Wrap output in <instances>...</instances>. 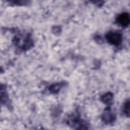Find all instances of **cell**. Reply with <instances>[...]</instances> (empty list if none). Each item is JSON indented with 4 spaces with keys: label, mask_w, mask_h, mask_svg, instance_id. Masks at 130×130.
I'll use <instances>...</instances> for the list:
<instances>
[{
    "label": "cell",
    "mask_w": 130,
    "mask_h": 130,
    "mask_svg": "<svg viewBox=\"0 0 130 130\" xmlns=\"http://www.w3.org/2000/svg\"><path fill=\"white\" fill-rule=\"evenodd\" d=\"M118 21L120 22V23L122 25L125 26L127 25L129 23V16L128 14L126 13H124L121 14L118 18Z\"/></svg>",
    "instance_id": "7a4b0ae2"
},
{
    "label": "cell",
    "mask_w": 130,
    "mask_h": 130,
    "mask_svg": "<svg viewBox=\"0 0 130 130\" xmlns=\"http://www.w3.org/2000/svg\"><path fill=\"white\" fill-rule=\"evenodd\" d=\"M107 39L110 43L118 45L121 42V37L119 33L110 32L107 35Z\"/></svg>",
    "instance_id": "6da1fadb"
}]
</instances>
